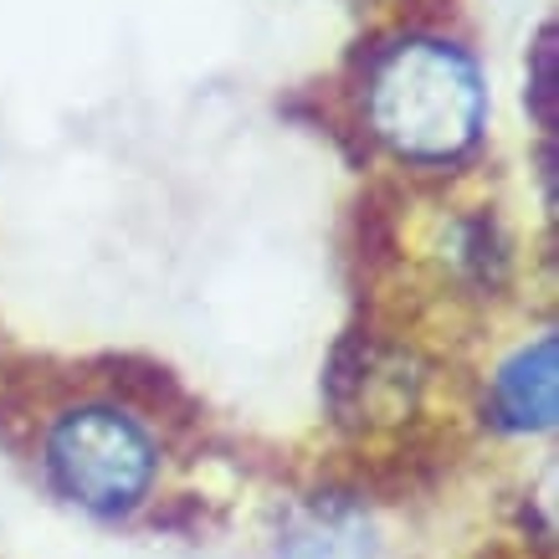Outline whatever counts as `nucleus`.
I'll return each instance as SVG.
<instances>
[{"instance_id": "obj_3", "label": "nucleus", "mask_w": 559, "mask_h": 559, "mask_svg": "<svg viewBox=\"0 0 559 559\" xmlns=\"http://www.w3.org/2000/svg\"><path fill=\"white\" fill-rule=\"evenodd\" d=\"M555 334L513 349L492 374V421L503 431H549L555 426Z\"/></svg>"}, {"instance_id": "obj_1", "label": "nucleus", "mask_w": 559, "mask_h": 559, "mask_svg": "<svg viewBox=\"0 0 559 559\" xmlns=\"http://www.w3.org/2000/svg\"><path fill=\"white\" fill-rule=\"evenodd\" d=\"M370 129L421 165L457 159L483 129V78L473 57L447 41L390 47L370 78Z\"/></svg>"}, {"instance_id": "obj_4", "label": "nucleus", "mask_w": 559, "mask_h": 559, "mask_svg": "<svg viewBox=\"0 0 559 559\" xmlns=\"http://www.w3.org/2000/svg\"><path fill=\"white\" fill-rule=\"evenodd\" d=\"M528 108L544 129H555V32L544 26L534 41V87H528Z\"/></svg>"}, {"instance_id": "obj_2", "label": "nucleus", "mask_w": 559, "mask_h": 559, "mask_svg": "<svg viewBox=\"0 0 559 559\" xmlns=\"http://www.w3.org/2000/svg\"><path fill=\"white\" fill-rule=\"evenodd\" d=\"M47 467L57 488L78 498L83 509L123 513L150 492L154 477V441L134 416L114 406L68 411L47 437Z\"/></svg>"}]
</instances>
